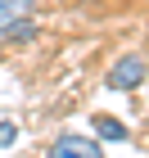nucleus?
I'll list each match as a JSON object with an SVG mask.
<instances>
[{"label": "nucleus", "instance_id": "obj_6", "mask_svg": "<svg viewBox=\"0 0 149 158\" xmlns=\"http://www.w3.org/2000/svg\"><path fill=\"white\" fill-rule=\"evenodd\" d=\"M14 140H18V122H9V118H5V122H0V149H9Z\"/></svg>", "mask_w": 149, "mask_h": 158}, {"label": "nucleus", "instance_id": "obj_2", "mask_svg": "<svg viewBox=\"0 0 149 158\" xmlns=\"http://www.w3.org/2000/svg\"><path fill=\"white\" fill-rule=\"evenodd\" d=\"M45 158H104V149H99V140H86V135H77V131H63L59 140L45 149Z\"/></svg>", "mask_w": 149, "mask_h": 158}, {"label": "nucleus", "instance_id": "obj_5", "mask_svg": "<svg viewBox=\"0 0 149 158\" xmlns=\"http://www.w3.org/2000/svg\"><path fill=\"white\" fill-rule=\"evenodd\" d=\"M36 18H23V23H14L9 32H0V41H9V45H27V41H36Z\"/></svg>", "mask_w": 149, "mask_h": 158}, {"label": "nucleus", "instance_id": "obj_7", "mask_svg": "<svg viewBox=\"0 0 149 158\" xmlns=\"http://www.w3.org/2000/svg\"><path fill=\"white\" fill-rule=\"evenodd\" d=\"M0 63H5V45H0Z\"/></svg>", "mask_w": 149, "mask_h": 158}, {"label": "nucleus", "instance_id": "obj_4", "mask_svg": "<svg viewBox=\"0 0 149 158\" xmlns=\"http://www.w3.org/2000/svg\"><path fill=\"white\" fill-rule=\"evenodd\" d=\"M23 18H32V0H0V32H9Z\"/></svg>", "mask_w": 149, "mask_h": 158}, {"label": "nucleus", "instance_id": "obj_3", "mask_svg": "<svg viewBox=\"0 0 149 158\" xmlns=\"http://www.w3.org/2000/svg\"><path fill=\"white\" fill-rule=\"evenodd\" d=\"M95 140H109V145H122V140H131V131H126V122L109 118V113H95Z\"/></svg>", "mask_w": 149, "mask_h": 158}, {"label": "nucleus", "instance_id": "obj_1", "mask_svg": "<svg viewBox=\"0 0 149 158\" xmlns=\"http://www.w3.org/2000/svg\"><path fill=\"white\" fill-rule=\"evenodd\" d=\"M149 77V63L140 59V54H122V59L109 68V77H104V86L109 90H140Z\"/></svg>", "mask_w": 149, "mask_h": 158}]
</instances>
